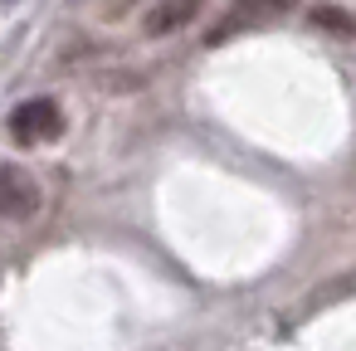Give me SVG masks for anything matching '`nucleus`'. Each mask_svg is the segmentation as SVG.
<instances>
[{"label":"nucleus","mask_w":356,"mask_h":351,"mask_svg":"<svg viewBox=\"0 0 356 351\" xmlns=\"http://www.w3.org/2000/svg\"><path fill=\"white\" fill-rule=\"evenodd\" d=\"M0 205H6V220H35L40 215V205H44V190H40V181L25 171V166H15V161H6V171H0Z\"/></svg>","instance_id":"nucleus-3"},{"label":"nucleus","mask_w":356,"mask_h":351,"mask_svg":"<svg viewBox=\"0 0 356 351\" xmlns=\"http://www.w3.org/2000/svg\"><path fill=\"white\" fill-rule=\"evenodd\" d=\"M307 20H312L317 30H327V35H341V40H346V35H356V20H351V10H332V6H317V10H312Z\"/></svg>","instance_id":"nucleus-5"},{"label":"nucleus","mask_w":356,"mask_h":351,"mask_svg":"<svg viewBox=\"0 0 356 351\" xmlns=\"http://www.w3.org/2000/svg\"><path fill=\"white\" fill-rule=\"evenodd\" d=\"M10 137L20 147H44L54 137H64V113L54 98H25L15 113H10Z\"/></svg>","instance_id":"nucleus-1"},{"label":"nucleus","mask_w":356,"mask_h":351,"mask_svg":"<svg viewBox=\"0 0 356 351\" xmlns=\"http://www.w3.org/2000/svg\"><path fill=\"white\" fill-rule=\"evenodd\" d=\"M283 15H293V0H234L220 15V25L205 35V44H225V40H234L244 30H259L268 20H283Z\"/></svg>","instance_id":"nucleus-2"},{"label":"nucleus","mask_w":356,"mask_h":351,"mask_svg":"<svg viewBox=\"0 0 356 351\" xmlns=\"http://www.w3.org/2000/svg\"><path fill=\"white\" fill-rule=\"evenodd\" d=\"M200 10H205V0H152V10H147L142 30H147L152 40H166V35L186 30Z\"/></svg>","instance_id":"nucleus-4"},{"label":"nucleus","mask_w":356,"mask_h":351,"mask_svg":"<svg viewBox=\"0 0 356 351\" xmlns=\"http://www.w3.org/2000/svg\"><path fill=\"white\" fill-rule=\"evenodd\" d=\"M6 6H15V0H6Z\"/></svg>","instance_id":"nucleus-6"}]
</instances>
